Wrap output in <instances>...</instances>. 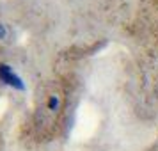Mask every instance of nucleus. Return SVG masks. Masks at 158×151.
<instances>
[{
	"mask_svg": "<svg viewBox=\"0 0 158 151\" xmlns=\"http://www.w3.org/2000/svg\"><path fill=\"white\" fill-rule=\"evenodd\" d=\"M0 80H2L4 84H7V86L18 89V91H23V89H25L22 78H20L7 64H0Z\"/></svg>",
	"mask_w": 158,
	"mask_h": 151,
	"instance_id": "1",
	"label": "nucleus"
},
{
	"mask_svg": "<svg viewBox=\"0 0 158 151\" xmlns=\"http://www.w3.org/2000/svg\"><path fill=\"white\" fill-rule=\"evenodd\" d=\"M57 103H59V98H57V96H52V98H50V103H48V107L53 110V108L57 107Z\"/></svg>",
	"mask_w": 158,
	"mask_h": 151,
	"instance_id": "2",
	"label": "nucleus"
},
{
	"mask_svg": "<svg viewBox=\"0 0 158 151\" xmlns=\"http://www.w3.org/2000/svg\"><path fill=\"white\" fill-rule=\"evenodd\" d=\"M6 34H7V32H6V27L0 23V39H4V37H6Z\"/></svg>",
	"mask_w": 158,
	"mask_h": 151,
	"instance_id": "3",
	"label": "nucleus"
}]
</instances>
